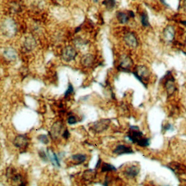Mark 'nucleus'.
I'll list each match as a JSON object with an SVG mask.
<instances>
[{
    "label": "nucleus",
    "mask_w": 186,
    "mask_h": 186,
    "mask_svg": "<svg viewBox=\"0 0 186 186\" xmlns=\"http://www.w3.org/2000/svg\"><path fill=\"white\" fill-rule=\"evenodd\" d=\"M181 23L184 25L186 27V20H183V21H181Z\"/></svg>",
    "instance_id": "34"
},
{
    "label": "nucleus",
    "mask_w": 186,
    "mask_h": 186,
    "mask_svg": "<svg viewBox=\"0 0 186 186\" xmlns=\"http://www.w3.org/2000/svg\"><path fill=\"white\" fill-rule=\"evenodd\" d=\"M29 139L27 136L23 135H19L16 136L13 141V145L14 146L19 149L25 148L28 145Z\"/></svg>",
    "instance_id": "11"
},
{
    "label": "nucleus",
    "mask_w": 186,
    "mask_h": 186,
    "mask_svg": "<svg viewBox=\"0 0 186 186\" xmlns=\"http://www.w3.org/2000/svg\"><path fill=\"white\" fill-rule=\"evenodd\" d=\"M111 121L110 119H100L93 123L90 127V130L94 133H100L105 131L109 128Z\"/></svg>",
    "instance_id": "3"
},
{
    "label": "nucleus",
    "mask_w": 186,
    "mask_h": 186,
    "mask_svg": "<svg viewBox=\"0 0 186 186\" xmlns=\"http://www.w3.org/2000/svg\"><path fill=\"white\" fill-rule=\"evenodd\" d=\"M63 125L61 121H57L55 122L51 128L50 134L53 139H57L61 134V131L63 129Z\"/></svg>",
    "instance_id": "10"
},
{
    "label": "nucleus",
    "mask_w": 186,
    "mask_h": 186,
    "mask_svg": "<svg viewBox=\"0 0 186 186\" xmlns=\"http://www.w3.org/2000/svg\"><path fill=\"white\" fill-rule=\"evenodd\" d=\"M47 153H48L49 158L50 161H51V163H53V164L54 165H56L57 167H60V164L56 154L54 153L53 151L49 150L48 148L47 149Z\"/></svg>",
    "instance_id": "18"
},
{
    "label": "nucleus",
    "mask_w": 186,
    "mask_h": 186,
    "mask_svg": "<svg viewBox=\"0 0 186 186\" xmlns=\"http://www.w3.org/2000/svg\"><path fill=\"white\" fill-rule=\"evenodd\" d=\"M141 22L143 27H147L150 26L149 16L146 12H144L142 13L141 16Z\"/></svg>",
    "instance_id": "21"
},
{
    "label": "nucleus",
    "mask_w": 186,
    "mask_h": 186,
    "mask_svg": "<svg viewBox=\"0 0 186 186\" xmlns=\"http://www.w3.org/2000/svg\"><path fill=\"white\" fill-rule=\"evenodd\" d=\"M94 62V57L92 54H86L84 55L80 59V63L83 67L86 68L93 66Z\"/></svg>",
    "instance_id": "12"
},
{
    "label": "nucleus",
    "mask_w": 186,
    "mask_h": 186,
    "mask_svg": "<svg viewBox=\"0 0 186 186\" xmlns=\"http://www.w3.org/2000/svg\"><path fill=\"white\" fill-rule=\"evenodd\" d=\"M163 35L164 40L168 42H172L175 36V30L172 25H167L163 32Z\"/></svg>",
    "instance_id": "8"
},
{
    "label": "nucleus",
    "mask_w": 186,
    "mask_h": 186,
    "mask_svg": "<svg viewBox=\"0 0 186 186\" xmlns=\"http://www.w3.org/2000/svg\"><path fill=\"white\" fill-rule=\"evenodd\" d=\"M128 15L129 17H132V18H134L135 17V14L134 13V12L133 11H130L128 12Z\"/></svg>",
    "instance_id": "31"
},
{
    "label": "nucleus",
    "mask_w": 186,
    "mask_h": 186,
    "mask_svg": "<svg viewBox=\"0 0 186 186\" xmlns=\"http://www.w3.org/2000/svg\"><path fill=\"white\" fill-rule=\"evenodd\" d=\"M164 78L165 80L164 86L167 91L168 96L170 97L174 93L177 89L175 83V79L172 75V73L169 71L165 75Z\"/></svg>",
    "instance_id": "4"
},
{
    "label": "nucleus",
    "mask_w": 186,
    "mask_h": 186,
    "mask_svg": "<svg viewBox=\"0 0 186 186\" xmlns=\"http://www.w3.org/2000/svg\"><path fill=\"white\" fill-rule=\"evenodd\" d=\"M12 180L13 181V182L16 184H18V186H25V183L23 177L20 174H16L12 176Z\"/></svg>",
    "instance_id": "20"
},
{
    "label": "nucleus",
    "mask_w": 186,
    "mask_h": 186,
    "mask_svg": "<svg viewBox=\"0 0 186 186\" xmlns=\"http://www.w3.org/2000/svg\"><path fill=\"white\" fill-rule=\"evenodd\" d=\"M113 153L118 155H122L124 154H132L134 153V151L130 147L124 145H119L113 151Z\"/></svg>",
    "instance_id": "14"
},
{
    "label": "nucleus",
    "mask_w": 186,
    "mask_h": 186,
    "mask_svg": "<svg viewBox=\"0 0 186 186\" xmlns=\"http://www.w3.org/2000/svg\"><path fill=\"white\" fill-rule=\"evenodd\" d=\"M61 56L64 61L69 62L75 59L77 56V53L73 47L68 45L63 49Z\"/></svg>",
    "instance_id": "6"
},
{
    "label": "nucleus",
    "mask_w": 186,
    "mask_h": 186,
    "mask_svg": "<svg viewBox=\"0 0 186 186\" xmlns=\"http://www.w3.org/2000/svg\"><path fill=\"white\" fill-rule=\"evenodd\" d=\"M39 156H40V158L43 160V161H48V157H47V154L44 152V151L40 150L39 152Z\"/></svg>",
    "instance_id": "28"
},
{
    "label": "nucleus",
    "mask_w": 186,
    "mask_h": 186,
    "mask_svg": "<svg viewBox=\"0 0 186 186\" xmlns=\"http://www.w3.org/2000/svg\"><path fill=\"white\" fill-rule=\"evenodd\" d=\"M77 119L75 118L74 116H71L68 118V123L69 125H74L77 123Z\"/></svg>",
    "instance_id": "27"
},
{
    "label": "nucleus",
    "mask_w": 186,
    "mask_h": 186,
    "mask_svg": "<svg viewBox=\"0 0 186 186\" xmlns=\"http://www.w3.org/2000/svg\"><path fill=\"white\" fill-rule=\"evenodd\" d=\"M129 15L123 12H118L116 13V18L118 22L121 24H125L129 21Z\"/></svg>",
    "instance_id": "17"
},
{
    "label": "nucleus",
    "mask_w": 186,
    "mask_h": 186,
    "mask_svg": "<svg viewBox=\"0 0 186 186\" xmlns=\"http://www.w3.org/2000/svg\"><path fill=\"white\" fill-rule=\"evenodd\" d=\"M37 139L45 145H47L49 142L48 138L46 135H40L37 136Z\"/></svg>",
    "instance_id": "25"
},
{
    "label": "nucleus",
    "mask_w": 186,
    "mask_h": 186,
    "mask_svg": "<svg viewBox=\"0 0 186 186\" xmlns=\"http://www.w3.org/2000/svg\"><path fill=\"white\" fill-rule=\"evenodd\" d=\"M123 40L125 44L133 49L136 48L138 45V41L136 35L132 32H128L125 34Z\"/></svg>",
    "instance_id": "7"
},
{
    "label": "nucleus",
    "mask_w": 186,
    "mask_h": 186,
    "mask_svg": "<svg viewBox=\"0 0 186 186\" xmlns=\"http://www.w3.org/2000/svg\"><path fill=\"white\" fill-rule=\"evenodd\" d=\"M116 168L115 167L114 165L108 164L107 163H104L102 167V172H111V171H116Z\"/></svg>",
    "instance_id": "24"
},
{
    "label": "nucleus",
    "mask_w": 186,
    "mask_h": 186,
    "mask_svg": "<svg viewBox=\"0 0 186 186\" xmlns=\"http://www.w3.org/2000/svg\"><path fill=\"white\" fill-rule=\"evenodd\" d=\"M130 131L127 137L132 143H136L141 147H146L150 144V139L145 137L142 132L137 126H130Z\"/></svg>",
    "instance_id": "1"
},
{
    "label": "nucleus",
    "mask_w": 186,
    "mask_h": 186,
    "mask_svg": "<svg viewBox=\"0 0 186 186\" xmlns=\"http://www.w3.org/2000/svg\"><path fill=\"white\" fill-rule=\"evenodd\" d=\"M103 4L108 11L112 10L116 5V0H104Z\"/></svg>",
    "instance_id": "22"
},
{
    "label": "nucleus",
    "mask_w": 186,
    "mask_h": 186,
    "mask_svg": "<svg viewBox=\"0 0 186 186\" xmlns=\"http://www.w3.org/2000/svg\"><path fill=\"white\" fill-rule=\"evenodd\" d=\"M160 1L161 2V4H163L165 6H167V7H169V6L168 4L166 2V1H165V0H160Z\"/></svg>",
    "instance_id": "33"
},
{
    "label": "nucleus",
    "mask_w": 186,
    "mask_h": 186,
    "mask_svg": "<svg viewBox=\"0 0 186 186\" xmlns=\"http://www.w3.org/2000/svg\"><path fill=\"white\" fill-rule=\"evenodd\" d=\"M101 161H102V160H101L100 158H99V160H98V161L97 162V164L96 165V169H98L100 167V164H101Z\"/></svg>",
    "instance_id": "32"
},
{
    "label": "nucleus",
    "mask_w": 186,
    "mask_h": 186,
    "mask_svg": "<svg viewBox=\"0 0 186 186\" xmlns=\"http://www.w3.org/2000/svg\"><path fill=\"white\" fill-rule=\"evenodd\" d=\"M93 1H94L95 2H98V0H93Z\"/></svg>",
    "instance_id": "35"
},
{
    "label": "nucleus",
    "mask_w": 186,
    "mask_h": 186,
    "mask_svg": "<svg viewBox=\"0 0 186 186\" xmlns=\"http://www.w3.org/2000/svg\"><path fill=\"white\" fill-rule=\"evenodd\" d=\"M36 40L32 37H28L26 38L24 42V47L27 51H30L35 49L36 47Z\"/></svg>",
    "instance_id": "16"
},
{
    "label": "nucleus",
    "mask_w": 186,
    "mask_h": 186,
    "mask_svg": "<svg viewBox=\"0 0 186 186\" xmlns=\"http://www.w3.org/2000/svg\"><path fill=\"white\" fill-rule=\"evenodd\" d=\"M96 176V172L93 170H86L84 172L83 177L84 179L85 180H91L92 179H94V177Z\"/></svg>",
    "instance_id": "23"
},
{
    "label": "nucleus",
    "mask_w": 186,
    "mask_h": 186,
    "mask_svg": "<svg viewBox=\"0 0 186 186\" xmlns=\"http://www.w3.org/2000/svg\"><path fill=\"white\" fill-rule=\"evenodd\" d=\"M3 33L8 37L14 36L16 33V27L13 22L9 20L4 23V27H2Z\"/></svg>",
    "instance_id": "9"
},
{
    "label": "nucleus",
    "mask_w": 186,
    "mask_h": 186,
    "mask_svg": "<svg viewBox=\"0 0 186 186\" xmlns=\"http://www.w3.org/2000/svg\"><path fill=\"white\" fill-rule=\"evenodd\" d=\"M133 74L137 80L145 87H147V83L149 80L151 75L150 71L149 68L145 66H138L133 72Z\"/></svg>",
    "instance_id": "2"
},
{
    "label": "nucleus",
    "mask_w": 186,
    "mask_h": 186,
    "mask_svg": "<svg viewBox=\"0 0 186 186\" xmlns=\"http://www.w3.org/2000/svg\"><path fill=\"white\" fill-rule=\"evenodd\" d=\"M4 56L8 61H14L17 57V53L12 48H8L4 50Z\"/></svg>",
    "instance_id": "15"
},
{
    "label": "nucleus",
    "mask_w": 186,
    "mask_h": 186,
    "mask_svg": "<svg viewBox=\"0 0 186 186\" xmlns=\"http://www.w3.org/2000/svg\"><path fill=\"white\" fill-rule=\"evenodd\" d=\"M72 159L73 161L78 163V164H80L86 161L87 157L85 154H76L72 156Z\"/></svg>",
    "instance_id": "19"
},
{
    "label": "nucleus",
    "mask_w": 186,
    "mask_h": 186,
    "mask_svg": "<svg viewBox=\"0 0 186 186\" xmlns=\"http://www.w3.org/2000/svg\"><path fill=\"white\" fill-rule=\"evenodd\" d=\"M140 168L135 165L128 167L123 172V174L128 179H133L139 174Z\"/></svg>",
    "instance_id": "13"
},
{
    "label": "nucleus",
    "mask_w": 186,
    "mask_h": 186,
    "mask_svg": "<svg viewBox=\"0 0 186 186\" xmlns=\"http://www.w3.org/2000/svg\"><path fill=\"white\" fill-rule=\"evenodd\" d=\"M133 65V61L130 57L126 55H122L120 59V65L118 69L120 71L125 72H130V69Z\"/></svg>",
    "instance_id": "5"
},
{
    "label": "nucleus",
    "mask_w": 186,
    "mask_h": 186,
    "mask_svg": "<svg viewBox=\"0 0 186 186\" xmlns=\"http://www.w3.org/2000/svg\"><path fill=\"white\" fill-rule=\"evenodd\" d=\"M163 129H164L165 131H167V130H169L172 129V125H171L167 124V125H166L164 126Z\"/></svg>",
    "instance_id": "30"
},
{
    "label": "nucleus",
    "mask_w": 186,
    "mask_h": 186,
    "mask_svg": "<svg viewBox=\"0 0 186 186\" xmlns=\"http://www.w3.org/2000/svg\"><path fill=\"white\" fill-rule=\"evenodd\" d=\"M74 91V89L73 87L72 86V84H69V86H68V89H67V91H66L65 93V97H67L69 94H72Z\"/></svg>",
    "instance_id": "26"
},
{
    "label": "nucleus",
    "mask_w": 186,
    "mask_h": 186,
    "mask_svg": "<svg viewBox=\"0 0 186 186\" xmlns=\"http://www.w3.org/2000/svg\"><path fill=\"white\" fill-rule=\"evenodd\" d=\"M70 136V133L69 132L68 129H66L65 130V132L62 134V137L64 138L65 139H68Z\"/></svg>",
    "instance_id": "29"
}]
</instances>
